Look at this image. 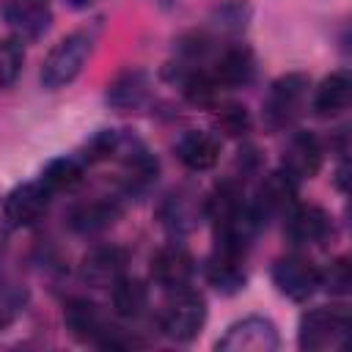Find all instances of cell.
<instances>
[{
  "instance_id": "obj_16",
  "label": "cell",
  "mask_w": 352,
  "mask_h": 352,
  "mask_svg": "<svg viewBox=\"0 0 352 352\" xmlns=\"http://www.w3.org/2000/svg\"><path fill=\"white\" fill-rule=\"evenodd\" d=\"M148 88L151 82L143 69H126L107 85L104 102L118 113H129V110H138L148 99Z\"/></svg>"
},
{
  "instance_id": "obj_1",
  "label": "cell",
  "mask_w": 352,
  "mask_h": 352,
  "mask_svg": "<svg viewBox=\"0 0 352 352\" xmlns=\"http://www.w3.org/2000/svg\"><path fill=\"white\" fill-rule=\"evenodd\" d=\"M94 38H96V30H88V28L63 36L50 50V55L44 58L41 85L47 91H58L63 85H69L80 74V69L85 66V60L91 55V47H94Z\"/></svg>"
},
{
  "instance_id": "obj_4",
  "label": "cell",
  "mask_w": 352,
  "mask_h": 352,
  "mask_svg": "<svg viewBox=\"0 0 352 352\" xmlns=\"http://www.w3.org/2000/svg\"><path fill=\"white\" fill-rule=\"evenodd\" d=\"M349 333V314L344 308H314L302 314L297 341L302 349H336L346 344Z\"/></svg>"
},
{
  "instance_id": "obj_26",
  "label": "cell",
  "mask_w": 352,
  "mask_h": 352,
  "mask_svg": "<svg viewBox=\"0 0 352 352\" xmlns=\"http://www.w3.org/2000/svg\"><path fill=\"white\" fill-rule=\"evenodd\" d=\"M217 126H220V132H226L231 138H239L250 129V116L242 104H223L220 113H217Z\"/></svg>"
},
{
  "instance_id": "obj_7",
  "label": "cell",
  "mask_w": 352,
  "mask_h": 352,
  "mask_svg": "<svg viewBox=\"0 0 352 352\" xmlns=\"http://www.w3.org/2000/svg\"><path fill=\"white\" fill-rule=\"evenodd\" d=\"M294 204H297V182L292 176H286L283 170H275L258 184L250 212L258 220V226H267L272 217L286 214Z\"/></svg>"
},
{
  "instance_id": "obj_8",
  "label": "cell",
  "mask_w": 352,
  "mask_h": 352,
  "mask_svg": "<svg viewBox=\"0 0 352 352\" xmlns=\"http://www.w3.org/2000/svg\"><path fill=\"white\" fill-rule=\"evenodd\" d=\"M50 195L52 192L41 182H25V184L14 187L6 195V204H3V214H6L8 226H14V228L36 226L47 214Z\"/></svg>"
},
{
  "instance_id": "obj_15",
  "label": "cell",
  "mask_w": 352,
  "mask_h": 352,
  "mask_svg": "<svg viewBox=\"0 0 352 352\" xmlns=\"http://www.w3.org/2000/svg\"><path fill=\"white\" fill-rule=\"evenodd\" d=\"M6 22L19 38H38L50 28L52 11H50L47 0H8Z\"/></svg>"
},
{
  "instance_id": "obj_22",
  "label": "cell",
  "mask_w": 352,
  "mask_h": 352,
  "mask_svg": "<svg viewBox=\"0 0 352 352\" xmlns=\"http://www.w3.org/2000/svg\"><path fill=\"white\" fill-rule=\"evenodd\" d=\"M116 217H118V206L116 204H110V201H91V204L77 206L69 214V228L77 231V234H96V231H104L107 226H113Z\"/></svg>"
},
{
  "instance_id": "obj_11",
  "label": "cell",
  "mask_w": 352,
  "mask_h": 352,
  "mask_svg": "<svg viewBox=\"0 0 352 352\" xmlns=\"http://www.w3.org/2000/svg\"><path fill=\"white\" fill-rule=\"evenodd\" d=\"M283 234L292 245H319L327 234H330V217L322 206H292L286 212V223H283Z\"/></svg>"
},
{
  "instance_id": "obj_14",
  "label": "cell",
  "mask_w": 352,
  "mask_h": 352,
  "mask_svg": "<svg viewBox=\"0 0 352 352\" xmlns=\"http://www.w3.org/2000/svg\"><path fill=\"white\" fill-rule=\"evenodd\" d=\"M245 253L234 248L214 245V253L206 261V278L220 294H236L245 286Z\"/></svg>"
},
{
  "instance_id": "obj_5",
  "label": "cell",
  "mask_w": 352,
  "mask_h": 352,
  "mask_svg": "<svg viewBox=\"0 0 352 352\" xmlns=\"http://www.w3.org/2000/svg\"><path fill=\"white\" fill-rule=\"evenodd\" d=\"M280 344L278 330L264 316H248L234 322L223 338H217V349L223 352H275Z\"/></svg>"
},
{
  "instance_id": "obj_23",
  "label": "cell",
  "mask_w": 352,
  "mask_h": 352,
  "mask_svg": "<svg viewBox=\"0 0 352 352\" xmlns=\"http://www.w3.org/2000/svg\"><path fill=\"white\" fill-rule=\"evenodd\" d=\"M113 311L121 319H135L143 314L146 302H148V292L138 278H118L113 286Z\"/></svg>"
},
{
  "instance_id": "obj_2",
  "label": "cell",
  "mask_w": 352,
  "mask_h": 352,
  "mask_svg": "<svg viewBox=\"0 0 352 352\" xmlns=\"http://www.w3.org/2000/svg\"><path fill=\"white\" fill-rule=\"evenodd\" d=\"M206 322V302L192 289H176L160 314V330L170 341H192Z\"/></svg>"
},
{
  "instance_id": "obj_27",
  "label": "cell",
  "mask_w": 352,
  "mask_h": 352,
  "mask_svg": "<svg viewBox=\"0 0 352 352\" xmlns=\"http://www.w3.org/2000/svg\"><path fill=\"white\" fill-rule=\"evenodd\" d=\"M22 69V47L16 41H0V91L8 88Z\"/></svg>"
},
{
  "instance_id": "obj_21",
  "label": "cell",
  "mask_w": 352,
  "mask_h": 352,
  "mask_svg": "<svg viewBox=\"0 0 352 352\" xmlns=\"http://www.w3.org/2000/svg\"><path fill=\"white\" fill-rule=\"evenodd\" d=\"M198 214H201V206L192 195H184V192H173L165 198V204L160 206V220L162 226L170 231V234H187L198 226Z\"/></svg>"
},
{
  "instance_id": "obj_10",
  "label": "cell",
  "mask_w": 352,
  "mask_h": 352,
  "mask_svg": "<svg viewBox=\"0 0 352 352\" xmlns=\"http://www.w3.org/2000/svg\"><path fill=\"white\" fill-rule=\"evenodd\" d=\"M124 267H126V253L116 245H102L82 256L80 278L94 289H110L124 275Z\"/></svg>"
},
{
  "instance_id": "obj_28",
  "label": "cell",
  "mask_w": 352,
  "mask_h": 352,
  "mask_svg": "<svg viewBox=\"0 0 352 352\" xmlns=\"http://www.w3.org/2000/svg\"><path fill=\"white\" fill-rule=\"evenodd\" d=\"M66 3H69L72 8H85V6L91 3V0H66Z\"/></svg>"
},
{
  "instance_id": "obj_13",
  "label": "cell",
  "mask_w": 352,
  "mask_h": 352,
  "mask_svg": "<svg viewBox=\"0 0 352 352\" xmlns=\"http://www.w3.org/2000/svg\"><path fill=\"white\" fill-rule=\"evenodd\" d=\"M319 165H322V148H319V140L308 132H297L289 138L286 148H283V157H280V168L286 176H292L294 182L300 179H314L319 173Z\"/></svg>"
},
{
  "instance_id": "obj_9",
  "label": "cell",
  "mask_w": 352,
  "mask_h": 352,
  "mask_svg": "<svg viewBox=\"0 0 352 352\" xmlns=\"http://www.w3.org/2000/svg\"><path fill=\"white\" fill-rule=\"evenodd\" d=\"M63 322H66V330L77 338V341H91L102 349H107L116 327L107 324L104 314L99 311L96 302L91 300H72L63 311Z\"/></svg>"
},
{
  "instance_id": "obj_3",
  "label": "cell",
  "mask_w": 352,
  "mask_h": 352,
  "mask_svg": "<svg viewBox=\"0 0 352 352\" xmlns=\"http://www.w3.org/2000/svg\"><path fill=\"white\" fill-rule=\"evenodd\" d=\"M308 88H311V80L300 72H292V74H283L278 77L270 91H267V99H264V118L272 129H286L292 126L302 107H305V96H308Z\"/></svg>"
},
{
  "instance_id": "obj_18",
  "label": "cell",
  "mask_w": 352,
  "mask_h": 352,
  "mask_svg": "<svg viewBox=\"0 0 352 352\" xmlns=\"http://www.w3.org/2000/svg\"><path fill=\"white\" fill-rule=\"evenodd\" d=\"M256 74V58L248 47H228L217 60H214V69H212V77L217 80V85H228V88H236V85H248Z\"/></svg>"
},
{
  "instance_id": "obj_20",
  "label": "cell",
  "mask_w": 352,
  "mask_h": 352,
  "mask_svg": "<svg viewBox=\"0 0 352 352\" xmlns=\"http://www.w3.org/2000/svg\"><path fill=\"white\" fill-rule=\"evenodd\" d=\"M245 206H248V204H245V198H242V187L228 179V182H223V184L214 187V192H212V195L206 198V204H204V212H206V217L212 220V226L217 228V226H226V223H231L234 217H239Z\"/></svg>"
},
{
  "instance_id": "obj_25",
  "label": "cell",
  "mask_w": 352,
  "mask_h": 352,
  "mask_svg": "<svg viewBox=\"0 0 352 352\" xmlns=\"http://www.w3.org/2000/svg\"><path fill=\"white\" fill-rule=\"evenodd\" d=\"M319 286H324L330 294H346L352 286V267L346 258H336L319 272Z\"/></svg>"
},
{
  "instance_id": "obj_12",
  "label": "cell",
  "mask_w": 352,
  "mask_h": 352,
  "mask_svg": "<svg viewBox=\"0 0 352 352\" xmlns=\"http://www.w3.org/2000/svg\"><path fill=\"white\" fill-rule=\"evenodd\" d=\"M192 256L182 248V245H165L154 253L151 258V278L165 289V292H176V289H184L192 278Z\"/></svg>"
},
{
  "instance_id": "obj_19",
  "label": "cell",
  "mask_w": 352,
  "mask_h": 352,
  "mask_svg": "<svg viewBox=\"0 0 352 352\" xmlns=\"http://www.w3.org/2000/svg\"><path fill=\"white\" fill-rule=\"evenodd\" d=\"M352 99V80L346 72H333L322 80V85L314 94V110L319 116H338L349 107Z\"/></svg>"
},
{
  "instance_id": "obj_17",
  "label": "cell",
  "mask_w": 352,
  "mask_h": 352,
  "mask_svg": "<svg viewBox=\"0 0 352 352\" xmlns=\"http://www.w3.org/2000/svg\"><path fill=\"white\" fill-rule=\"evenodd\" d=\"M176 157L190 170H209L220 160V138H214L212 132L190 129L176 140Z\"/></svg>"
},
{
  "instance_id": "obj_24",
  "label": "cell",
  "mask_w": 352,
  "mask_h": 352,
  "mask_svg": "<svg viewBox=\"0 0 352 352\" xmlns=\"http://www.w3.org/2000/svg\"><path fill=\"white\" fill-rule=\"evenodd\" d=\"M82 179V168L77 160L72 157H58L52 162H47V168L41 170V184L50 190V192H63V190H72L77 182Z\"/></svg>"
},
{
  "instance_id": "obj_6",
  "label": "cell",
  "mask_w": 352,
  "mask_h": 352,
  "mask_svg": "<svg viewBox=\"0 0 352 352\" xmlns=\"http://www.w3.org/2000/svg\"><path fill=\"white\" fill-rule=\"evenodd\" d=\"M272 283L283 297H289L294 302H302L316 292L319 270L305 256L292 253V256H283L272 264Z\"/></svg>"
}]
</instances>
